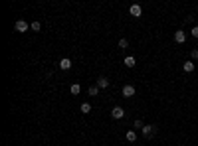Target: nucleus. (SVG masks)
Here are the masks:
<instances>
[{
    "instance_id": "1",
    "label": "nucleus",
    "mask_w": 198,
    "mask_h": 146,
    "mask_svg": "<svg viewBox=\"0 0 198 146\" xmlns=\"http://www.w3.org/2000/svg\"><path fill=\"white\" fill-rule=\"evenodd\" d=\"M141 132H143V136H145V138H153L154 134H157V126H154V124H145Z\"/></svg>"
},
{
    "instance_id": "2",
    "label": "nucleus",
    "mask_w": 198,
    "mask_h": 146,
    "mask_svg": "<svg viewBox=\"0 0 198 146\" xmlns=\"http://www.w3.org/2000/svg\"><path fill=\"white\" fill-rule=\"evenodd\" d=\"M174 42L176 44H184L186 42V32L184 30H176L174 32Z\"/></svg>"
},
{
    "instance_id": "3",
    "label": "nucleus",
    "mask_w": 198,
    "mask_h": 146,
    "mask_svg": "<svg viewBox=\"0 0 198 146\" xmlns=\"http://www.w3.org/2000/svg\"><path fill=\"white\" fill-rule=\"evenodd\" d=\"M133 95H135V87H133V85H125V87H123V97H125V99H131Z\"/></svg>"
},
{
    "instance_id": "4",
    "label": "nucleus",
    "mask_w": 198,
    "mask_h": 146,
    "mask_svg": "<svg viewBox=\"0 0 198 146\" xmlns=\"http://www.w3.org/2000/svg\"><path fill=\"white\" fill-rule=\"evenodd\" d=\"M129 12H131V16H135V18H141V14H143V8L139 6V4H133V6L129 8Z\"/></svg>"
},
{
    "instance_id": "5",
    "label": "nucleus",
    "mask_w": 198,
    "mask_h": 146,
    "mask_svg": "<svg viewBox=\"0 0 198 146\" xmlns=\"http://www.w3.org/2000/svg\"><path fill=\"white\" fill-rule=\"evenodd\" d=\"M111 117H113V118H123V117H125V111H123V107H113V111H111Z\"/></svg>"
},
{
    "instance_id": "6",
    "label": "nucleus",
    "mask_w": 198,
    "mask_h": 146,
    "mask_svg": "<svg viewBox=\"0 0 198 146\" xmlns=\"http://www.w3.org/2000/svg\"><path fill=\"white\" fill-rule=\"evenodd\" d=\"M60 69H63V71H67V69H71V59H67V57L60 59Z\"/></svg>"
},
{
    "instance_id": "7",
    "label": "nucleus",
    "mask_w": 198,
    "mask_h": 146,
    "mask_svg": "<svg viewBox=\"0 0 198 146\" xmlns=\"http://www.w3.org/2000/svg\"><path fill=\"white\" fill-rule=\"evenodd\" d=\"M16 32H28V22L18 20V22H16Z\"/></svg>"
},
{
    "instance_id": "8",
    "label": "nucleus",
    "mask_w": 198,
    "mask_h": 146,
    "mask_svg": "<svg viewBox=\"0 0 198 146\" xmlns=\"http://www.w3.org/2000/svg\"><path fill=\"white\" fill-rule=\"evenodd\" d=\"M97 87L99 89H107L109 87V79L107 77H97Z\"/></svg>"
},
{
    "instance_id": "9",
    "label": "nucleus",
    "mask_w": 198,
    "mask_h": 146,
    "mask_svg": "<svg viewBox=\"0 0 198 146\" xmlns=\"http://www.w3.org/2000/svg\"><path fill=\"white\" fill-rule=\"evenodd\" d=\"M123 63H125V67H135V57H133V55H129V57H125V61H123Z\"/></svg>"
},
{
    "instance_id": "10",
    "label": "nucleus",
    "mask_w": 198,
    "mask_h": 146,
    "mask_svg": "<svg viewBox=\"0 0 198 146\" xmlns=\"http://www.w3.org/2000/svg\"><path fill=\"white\" fill-rule=\"evenodd\" d=\"M182 69H184L186 73H192V71H194V63H192V61H186V63H182Z\"/></svg>"
},
{
    "instance_id": "11",
    "label": "nucleus",
    "mask_w": 198,
    "mask_h": 146,
    "mask_svg": "<svg viewBox=\"0 0 198 146\" xmlns=\"http://www.w3.org/2000/svg\"><path fill=\"white\" fill-rule=\"evenodd\" d=\"M125 138H127V142H135V140H137V132L135 131H129V132L125 134Z\"/></svg>"
},
{
    "instance_id": "12",
    "label": "nucleus",
    "mask_w": 198,
    "mask_h": 146,
    "mask_svg": "<svg viewBox=\"0 0 198 146\" xmlns=\"http://www.w3.org/2000/svg\"><path fill=\"white\" fill-rule=\"evenodd\" d=\"M79 111H81L83 115H87V113H91V105H89V103H81V107H79Z\"/></svg>"
},
{
    "instance_id": "13",
    "label": "nucleus",
    "mask_w": 198,
    "mask_h": 146,
    "mask_svg": "<svg viewBox=\"0 0 198 146\" xmlns=\"http://www.w3.org/2000/svg\"><path fill=\"white\" fill-rule=\"evenodd\" d=\"M69 91H71V95H79V91H81V85H79V83H73L71 87H69Z\"/></svg>"
},
{
    "instance_id": "14",
    "label": "nucleus",
    "mask_w": 198,
    "mask_h": 146,
    "mask_svg": "<svg viewBox=\"0 0 198 146\" xmlns=\"http://www.w3.org/2000/svg\"><path fill=\"white\" fill-rule=\"evenodd\" d=\"M133 126H135V128H137V131H143V126H145V122H143V121H141V118H137V121H135V122H133Z\"/></svg>"
},
{
    "instance_id": "15",
    "label": "nucleus",
    "mask_w": 198,
    "mask_h": 146,
    "mask_svg": "<svg viewBox=\"0 0 198 146\" xmlns=\"http://www.w3.org/2000/svg\"><path fill=\"white\" fill-rule=\"evenodd\" d=\"M30 28L34 30V32H40V30H42V24H40V22H32V24H30Z\"/></svg>"
},
{
    "instance_id": "16",
    "label": "nucleus",
    "mask_w": 198,
    "mask_h": 146,
    "mask_svg": "<svg viewBox=\"0 0 198 146\" xmlns=\"http://www.w3.org/2000/svg\"><path fill=\"white\" fill-rule=\"evenodd\" d=\"M119 47H123V50H127V47H129V42H127L125 38H121V40H119Z\"/></svg>"
},
{
    "instance_id": "17",
    "label": "nucleus",
    "mask_w": 198,
    "mask_h": 146,
    "mask_svg": "<svg viewBox=\"0 0 198 146\" xmlns=\"http://www.w3.org/2000/svg\"><path fill=\"white\" fill-rule=\"evenodd\" d=\"M97 93H99V87H97V85H91V87H89V95L93 97V95H97Z\"/></svg>"
},
{
    "instance_id": "18",
    "label": "nucleus",
    "mask_w": 198,
    "mask_h": 146,
    "mask_svg": "<svg viewBox=\"0 0 198 146\" xmlns=\"http://www.w3.org/2000/svg\"><path fill=\"white\" fill-rule=\"evenodd\" d=\"M192 38H196V40H198V26L192 28Z\"/></svg>"
},
{
    "instance_id": "19",
    "label": "nucleus",
    "mask_w": 198,
    "mask_h": 146,
    "mask_svg": "<svg viewBox=\"0 0 198 146\" xmlns=\"http://www.w3.org/2000/svg\"><path fill=\"white\" fill-rule=\"evenodd\" d=\"M190 55H192V59H198V50H192Z\"/></svg>"
}]
</instances>
